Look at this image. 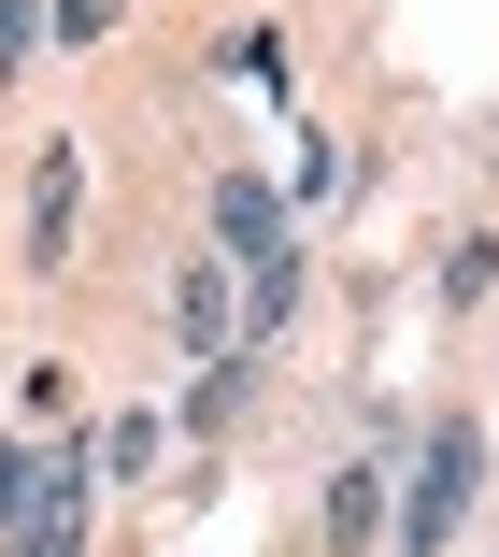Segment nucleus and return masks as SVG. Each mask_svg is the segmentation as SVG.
Instances as JSON below:
<instances>
[{
  "instance_id": "obj_5",
  "label": "nucleus",
  "mask_w": 499,
  "mask_h": 557,
  "mask_svg": "<svg viewBox=\"0 0 499 557\" xmlns=\"http://www.w3.org/2000/svg\"><path fill=\"white\" fill-rule=\"evenodd\" d=\"M371 529H386V486L342 472V486H328V543H371Z\"/></svg>"
},
{
  "instance_id": "obj_3",
  "label": "nucleus",
  "mask_w": 499,
  "mask_h": 557,
  "mask_svg": "<svg viewBox=\"0 0 499 557\" xmlns=\"http://www.w3.org/2000/svg\"><path fill=\"white\" fill-rule=\"evenodd\" d=\"M72 186H86V158L58 144V158L29 172V258H58V244H72Z\"/></svg>"
},
{
  "instance_id": "obj_6",
  "label": "nucleus",
  "mask_w": 499,
  "mask_h": 557,
  "mask_svg": "<svg viewBox=\"0 0 499 557\" xmlns=\"http://www.w3.org/2000/svg\"><path fill=\"white\" fill-rule=\"evenodd\" d=\"M0 72H29V0H0Z\"/></svg>"
},
{
  "instance_id": "obj_4",
  "label": "nucleus",
  "mask_w": 499,
  "mask_h": 557,
  "mask_svg": "<svg viewBox=\"0 0 499 557\" xmlns=\"http://www.w3.org/2000/svg\"><path fill=\"white\" fill-rule=\"evenodd\" d=\"M214 230H228L242 258H258V272L286 258V214H272V186H214Z\"/></svg>"
},
{
  "instance_id": "obj_1",
  "label": "nucleus",
  "mask_w": 499,
  "mask_h": 557,
  "mask_svg": "<svg viewBox=\"0 0 499 557\" xmlns=\"http://www.w3.org/2000/svg\"><path fill=\"white\" fill-rule=\"evenodd\" d=\"M471 486H485V429H471V414H442V429H428V458H414V486H400V543H414V557H442V543H457V515H471Z\"/></svg>"
},
{
  "instance_id": "obj_7",
  "label": "nucleus",
  "mask_w": 499,
  "mask_h": 557,
  "mask_svg": "<svg viewBox=\"0 0 499 557\" xmlns=\"http://www.w3.org/2000/svg\"><path fill=\"white\" fill-rule=\"evenodd\" d=\"M58 29H72V44H86V29H114V0H58Z\"/></svg>"
},
{
  "instance_id": "obj_2",
  "label": "nucleus",
  "mask_w": 499,
  "mask_h": 557,
  "mask_svg": "<svg viewBox=\"0 0 499 557\" xmlns=\"http://www.w3.org/2000/svg\"><path fill=\"white\" fill-rule=\"evenodd\" d=\"M172 344H186V358H228V344H242V300H228V272H186V286H172Z\"/></svg>"
}]
</instances>
